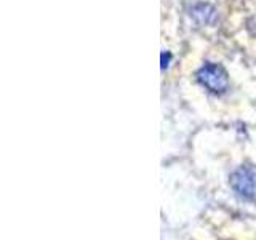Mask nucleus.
Segmentation results:
<instances>
[{"mask_svg":"<svg viewBox=\"0 0 256 240\" xmlns=\"http://www.w3.org/2000/svg\"><path fill=\"white\" fill-rule=\"evenodd\" d=\"M197 80L200 85L205 86L212 93H224L229 86L228 72L220 64H213V62H208L198 69Z\"/></svg>","mask_w":256,"mask_h":240,"instance_id":"nucleus-1","label":"nucleus"},{"mask_svg":"<svg viewBox=\"0 0 256 240\" xmlns=\"http://www.w3.org/2000/svg\"><path fill=\"white\" fill-rule=\"evenodd\" d=\"M230 186L240 197L253 198L256 196V168L240 166L230 176Z\"/></svg>","mask_w":256,"mask_h":240,"instance_id":"nucleus-2","label":"nucleus"}]
</instances>
